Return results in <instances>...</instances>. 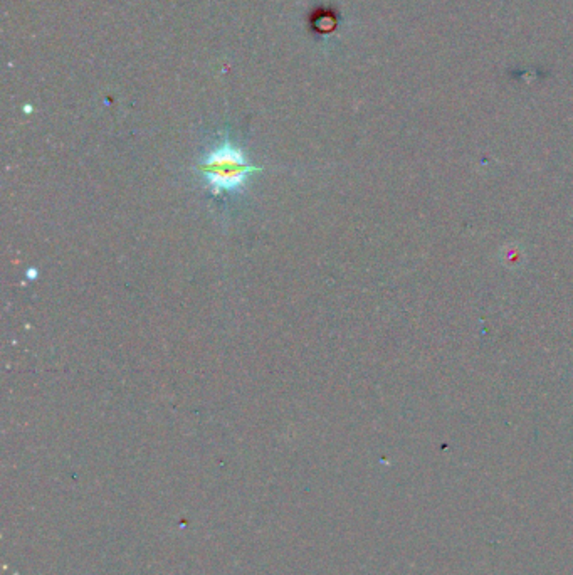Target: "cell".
Returning a JSON list of instances; mask_svg holds the SVG:
<instances>
[{
	"instance_id": "cell-1",
	"label": "cell",
	"mask_w": 573,
	"mask_h": 575,
	"mask_svg": "<svg viewBox=\"0 0 573 575\" xmlns=\"http://www.w3.org/2000/svg\"><path fill=\"white\" fill-rule=\"evenodd\" d=\"M193 170L208 195L214 199H235L246 194L251 179L262 172V167L253 164L242 146L235 144L229 133H224L215 144L204 150Z\"/></svg>"
}]
</instances>
